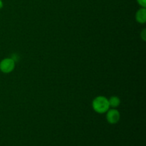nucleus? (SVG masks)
I'll list each match as a JSON object with an SVG mask.
<instances>
[{"label":"nucleus","instance_id":"obj_1","mask_svg":"<svg viewBox=\"0 0 146 146\" xmlns=\"http://www.w3.org/2000/svg\"><path fill=\"white\" fill-rule=\"evenodd\" d=\"M92 107L94 111L98 113H105L110 108L108 99L103 96L96 97L92 102Z\"/></svg>","mask_w":146,"mask_h":146},{"label":"nucleus","instance_id":"obj_2","mask_svg":"<svg viewBox=\"0 0 146 146\" xmlns=\"http://www.w3.org/2000/svg\"><path fill=\"white\" fill-rule=\"evenodd\" d=\"M15 68V61L12 58H6L0 62V71L4 74L12 72Z\"/></svg>","mask_w":146,"mask_h":146},{"label":"nucleus","instance_id":"obj_3","mask_svg":"<svg viewBox=\"0 0 146 146\" xmlns=\"http://www.w3.org/2000/svg\"><path fill=\"white\" fill-rule=\"evenodd\" d=\"M106 121L110 124H116L121 118V114L116 108H111L106 111Z\"/></svg>","mask_w":146,"mask_h":146},{"label":"nucleus","instance_id":"obj_4","mask_svg":"<svg viewBox=\"0 0 146 146\" xmlns=\"http://www.w3.org/2000/svg\"><path fill=\"white\" fill-rule=\"evenodd\" d=\"M135 19L139 24H145L146 21V9L145 8H141L138 10L135 14Z\"/></svg>","mask_w":146,"mask_h":146},{"label":"nucleus","instance_id":"obj_5","mask_svg":"<svg viewBox=\"0 0 146 146\" xmlns=\"http://www.w3.org/2000/svg\"><path fill=\"white\" fill-rule=\"evenodd\" d=\"M108 103H109L110 108H118L120 106V104H121V99H120L119 97L118 96H111V98H108Z\"/></svg>","mask_w":146,"mask_h":146},{"label":"nucleus","instance_id":"obj_6","mask_svg":"<svg viewBox=\"0 0 146 146\" xmlns=\"http://www.w3.org/2000/svg\"><path fill=\"white\" fill-rule=\"evenodd\" d=\"M138 4L141 6V7H143L145 8L146 7V0H137Z\"/></svg>","mask_w":146,"mask_h":146},{"label":"nucleus","instance_id":"obj_7","mask_svg":"<svg viewBox=\"0 0 146 146\" xmlns=\"http://www.w3.org/2000/svg\"><path fill=\"white\" fill-rule=\"evenodd\" d=\"M141 37L144 41H146V29H144L141 32Z\"/></svg>","mask_w":146,"mask_h":146},{"label":"nucleus","instance_id":"obj_8","mask_svg":"<svg viewBox=\"0 0 146 146\" xmlns=\"http://www.w3.org/2000/svg\"><path fill=\"white\" fill-rule=\"evenodd\" d=\"M2 7H3V2H2V1H1V0H0V9H1Z\"/></svg>","mask_w":146,"mask_h":146}]
</instances>
